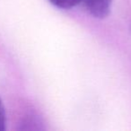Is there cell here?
Wrapping results in <instances>:
<instances>
[{"label":"cell","instance_id":"6da1fadb","mask_svg":"<svg viewBox=\"0 0 131 131\" xmlns=\"http://www.w3.org/2000/svg\"><path fill=\"white\" fill-rule=\"evenodd\" d=\"M86 9L95 18L103 19L111 11L112 0H83Z\"/></svg>","mask_w":131,"mask_h":131},{"label":"cell","instance_id":"7a4b0ae2","mask_svg":"<svg viewBox=\"0 0 131 131\" xmlns=\"http://www.w3.org/2000/svg\"><path fill=\"white\" fill-rule=\"evenodd\" d=\"M49 1L58 8L69 9V8L74 7L77 4H79L81 0H49Z\"/></svg>","mask_w":131,"mask_h":131},{"label":"cell","instance_id":"3957f363","mask_svg":"<svg viewBox=\"0 0 131 131\" xmlns=\"http://www.w3.org/2000/svg\"><path fill=\"white\" fill-rule=\"evenodd\" d=\"M6 126V113L4 103L0 99V131H4Z\"/></svg>","mask_w":131,"mask_h":131}]
</instances>
